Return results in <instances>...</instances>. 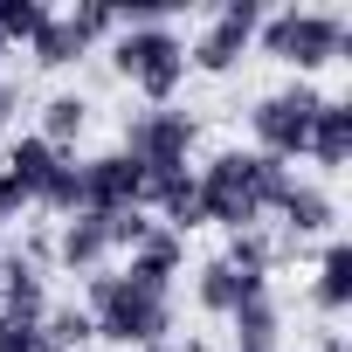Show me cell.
Segmentation results:
<instances>
[{"instance_id": "22", "label": "cell", "mask_w": 352, "mask_h": 352, "mask_svg": "<svg viewBox=\"0 0 352 352\" xmlns=\"http://www.w3.org/2000/svg\"><path fill=\"white\" fill-rule=\"evenodd\" d=\"M0 352H63V345L42 331V318H14V311H0Z\"/></svg>"}, {"instance_id": "7", "label": "cell", "mask_w": 352, "mask_h": 352, "mask_svg": "<svg viewBox=\"0 0 352 352\" xmlns=\"http://www.w3.org/2000/svg\"><path fill=\"white\" fill-rule=\"evenodd\" d=\"M256 28H263V8H256V0H221V8L208 14V28L187 42V69L228 76V69L242 63V49L256 42Z\"/></svg>"}, {"instance_id": "24", "label": "cell", "mask_w": 352, "mask_h": 352, "mask_svg": "<svg viewBox=\"0 0 352 352\" xmlns=\"http://www.w3.org/2000/svg\"><path fill=\"white\" fill-rule=\"evenodd\" d=\"M42 331H49V338H56L63 352H69V345H90V338H97V331H90V311H83V304H56V311L42 318Z\"/></svg>"}, {"instance_id": "8", "label": "cell", "mask_w": 352, "mask_h": 352, "mask_svg": "<svg viewBox=\"0 0 352 352\" xmlns=\"http://www.w3.org/2000/svg\"><path fill=\"white\" fill-rule=\"evenodd\" d=\"M76 187H83V214H131L145 208V173L124 152H97L76 166Z\"/></svg>"}, {"instance_id": "17", "label": "cell", "mask_w": 352, "mask_h": 352, "mask_svg": "<svg viewBox=\"0 0 352 352\" xmlns=\"http://www.w3.org/2000/svg\"><path fill=\"white\" fill-rule=\"evenodd\" d=\"M311 297H318V311H324V318H338V311L352 304V242H345V235H331V242H324Z\"/></svg>"}, {"instance_id": "10", "label": "cell", "mask_w": 352, "mask_h": 352, "mask_svg": "<svg viewBox=\"0 0 352 352\" xmlns=\"http://www.w3.org/2000/svg\"><path fill=\"white\" fill-rule=\"evenodd\" d=\"M180 263H187V235H173L166 221H152L145 242L131 249L124 276H131L138 290H152V297H173V276H180Z\"/></svg>"}, {"instance_id": "15", "label": "cell", "mask_w": 352, "mask_h": 352, "mask_svg": "<svg viewBox=\"0 0 352 352\" xmlns=\"http://www.w3.org/2000/svg\"><path fill=\"white\" fill-rule=\"evenodd\" d=\"M228 338H235V352H276V338H283V304H276L270 290H256L249 304L228 311Z\"/></svg>"}, {"instance_id": "3", "label": "cell", "mask_w": 352, "mask_h": 352, "mask_svg": "<svg viewBox=\"0 0 352 352\" xmlns=\"http://www.w3.org/2000/svg\"><path fill=\"white\" fill-rule=\"evenodd\" d=\"M256 42H263V56L311 76V69H324V63H338L352 49V28H345L338 8H283V14H263Z\"/></svg>"}, {"instance_id": "6", "label": "cell", "mask_w": 352, "mask_h": 352, "mask_svg": "<svg viewBox=\"0 0 352 352\" xmlns=\"http://www.w3.org/2000/svg\"><path fill=\"white\" fill-rule=\"evenodd\" d=\"M201 124L187 111H173V104H152V111H131L124 118V159L145 173V180H159V173H187V152H194Z\"/></svg>"}, {"instance_id": "23", "label": "cell", "mask_w": 352, "mask_h": 352, "mask_svg": "<svg viewBox=\"0 0 352 352\" xmlns=\"http://www.w3.org/2000/svg\"><path fill=\"white\" fill-rule=\"evenodd\" d=\"M42 21H49L42 0H0V49H8V42H35Z\"/></svg>"}, {"instance_id": "21", "label": "cell", "mask_w": 352, "mask_h": 352, "mask_svg": "<svg viewBox=\"0 0 352 352\" xmlns=\"http://www.w3.org/2000/svg\"><path fill=\"white\" fill-rule=\"evenodd\" d=\"M221 263H228V270H242V276H270V263H276V242H270L263 228H242V235H228Z\"/></svg>"}, {"instance_id": "28", "label": "cell", "mask_w": 352, "mask_h": 352, "mask_svg": "<svg viewBox=\"0 0 352 352\" xmlns=\"http://www.w3.org/2000/svg\"><path fill=\"white\" fill-rule=\"evenodd\" d=\"M324 352H345V338H338V331H324Z\"/></svg>"}, {"instance_id": "14", "label": "cell", "mask_w": 352, "mask_h": 352, "mask_svg": "<svg viewBox=\"0 0 352 352\" xmlns=\"http://www.w3.org/2000/svg\"><path fill=\"white\" fill-rule=\"evenodd\" d=\"M304 159H318L324 173H338V166L352 159V97H324V104H318V118H311V145H304Z\"/></svg>"}, {"instance_id": "26", "label": "cell", "mask_w": 352, "mask_h": 352, "mask_svg": "<svg viewBox=\"0 0 352 352\" xmlns=\"http://www.w3.org/2000/svg\"><path fill=\"white\" fill-rule=\"evenodd\" d=\"M152 352H208L201 338H166V345H152Z\"/></svg>"}, {"instance_id": "13", "label": "cell", "mask_w": 352, "mask_h": 352, "mask_svg": "<svg viewBox=\"0 0 352 352\" xmlns=\"http://www.w3.org/2000/svg\"><path fill=\"white\" fill-rule=\"evenodd\" d=\"M256 290H270V276H242V270H228L221 256L194 270V304H201L208 318H228V311H235V304H249Z\"/></svg>"}, {"instance_id": "1", "label": "cell", "mask_w": 352, "mask_h": 352, "mask_svg": "<svg viewBox=\"0 0 352 352\" xmlns=\"http://www.w3.org/2000/svg\"><path fill=\"white\" fill-rule=\"evenodd\" d=\"M283 187H290V166H283V159H263V152H214V159L194 173V228L214 221V228L242 235V228H256V221L276 208Z\"/></svg>"}, {"instance_id": "16", "label": "cell", "mask_w": 352, "mask_h": 352, "mask_svg": "<svg viewBox=\"0 0 352 352\" xmlns=\"http://www.w3.org/2000/svg\"><path fill=\"white\" fill-rule=\"evenodd\" d=\"M90 42H97V35H90L76 14H49V21L35 28L28 56H35L42 69H69V63H83V56H90Z\"/></svg>"}, {"instance_id": "20", "label": "cell", "mask_w": 352, "mask_h": 352, "mask_svg": "<svg viewBox=\"0 0 352 352\" xmlns=\"http://www.w3.org/2000/svg\"><path fill=\"white\" fill-rule=\"evenodd\" d=\"M83 124H90V104H83L76 90H56V97L42 104V131H35V138L56 145V152H69V145L83 138Z\"/></svg>"}, {"instance_id": "27", "label": "cell", "mask_w": 352, "mask_h": 352, "mask_svg": "<svg viewBox=\"0 0 352 352\" xmlns=\"http://www.w3.org/2000/svg\"><path fill=\"white\" fill-rule=\"evenodd\" d=\"M14 111V83H8V63H0V118Z\"/></svg>"}, {"instance_id": "4", "label": "cell", "mask_w": 352, "mask_h": 352, "mask_svg": "<svg viewBox=\"0 0 352 352\" xmlns=\"http://www.w3.org/2000/svg\"><path fill=\"white\" fill-rule=\"evenodd\" d=\"M111 69L131 90H145L152 104H173V90L187 83V42H180V28H118Z\"/></svg>"}, {"instance_id": "2", "label": "cell", "mask_w": 352, "mask_h": 352, "mask_svg": "<svg viewBox=\"0 0 352 352\" xmlns=\"http://www.w3.org/2000/svg\"><path fill=\"white\" fill-rule=\"evenodd\" d=\"M83 311H90V331L111 338V345H138V352H152V345L173 338V297L138 290L124 270H97V276L83 283Z\"/></svg>"}, {"instance_id": "19", "label": "cell", "mask_w": 352, "mask_h": 352, "mask_svg": "<svg viewBox=\"0 0 352 352\" xmlns=\"http://www.w3.org/2000/svg\"><path fill=\"white\" fill-rule=\"evenodd\" d=\"M145 208H159L173 235H187L194 228V173H159V180H145Z\"/></svg>"}, {"instance_id": "5", "label": "cell", "mask_w": 352, "mask_h": 352, "mask_svg": "<svg viewBox=\"0 0 352 352\" xmlns=\"http://www.w3.org/2000/svg\"><path fill=\"white\" fill-rule=\"evenodd\" d=\"M318 104H324V90H318L311 76H297V83H283V90L256 97V111H249V131H256V152H263V159H283V166H290V159H304Z\"/></svg>"}, {"instance_id": "11", "label": "cell", "mask_w": 352, "mask_h": 352, "mask_svg": "<svg viewBox=\"0 0 352 352\" xmlns=\"http://www.w3.org/2000/svg\"><path fill=\"white\" fill-rule=\"evenodd\" d=\"M69 166V152H56V145H42L35 131H21L14 145H8V166H0V173H8V180H14V194L21 201H35L42 208V194L56 187V173Z\"/></svg>"}, {"instance_id": "12", "label": "cell", "mask_w": 352, "mask_h": 352, "mask_svg": "<svg viewBox=\"0 0 352 352\" xmlns=\"http://www.w3.org/2000/svg\"><path fill=\"white\" fill-rule=\"evenodd\" d=\"M270 214H276V221H283L297 242H304V235H331V221H338L331 194H324L318 180H297V173H290V187L276 194V208H270Z\"/></svg>"}, {"instance_id": "9", "label": "cell", "mask_w": 352, "mask_h": 352, "mask_svg": "<svg viewBox=\"0 0 352 352\" xmlns=\"http://www.w3.org/2000/svg\"><path fill=\"white\" fill-rule=\"evenodd\" d=\"M49 256L69 270V276H97L104 263H111V214H63V228H56V242H49Z\"/></svg>"}, {"instance_id": "25", "label": "cell", "mask_w": 352, "mask_h": 352, "mask_svg": "<svg viewBox=\"0 0 352 352\" xmlns=\"http://www.w3.org/2000/svg\"><path fill=\"white\" fill-rule=\"evenodd\" d=\"M21 208H28V201L14 194V180H8V173H0V235L14 228V214H21Z\"/></svg>"}, {"instance_id": "18", "label": "cell", "mask_w": 352, "mask_h": 352, "mask_svg": "<svg viewBox=\"0 0 352 352\" xmlns=\"http://www.w3.org/2000/svg\"><path fill=\"white\" fill-rule=\"evenodd\" d=\"M0 311H14V318H49V283L35 263L8 256L0 263Z\"/></svg>"}]
</instances>
